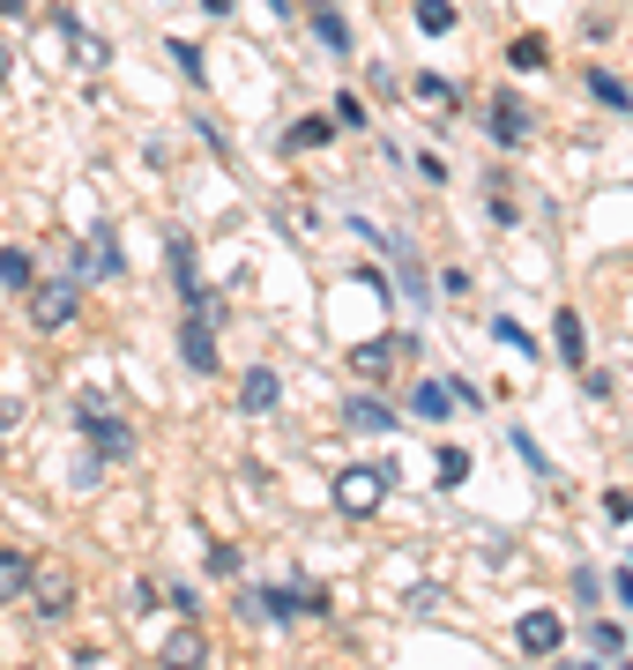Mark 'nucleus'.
<instances>
[{"mask_svg": "<svg viewBox=\"0 0 633 670\" xmlns=\"http://www.w3.org/2000/svg\"><path fill=\"white\" fill-rule=\"evenodd\" d=\"M469 477V454L463 447H439V484H463Z\"/></svg>", "mask_w": 633, "mask_h": 670, "instance_id": "obj_27", "label": "nucleus"}, {"mask_svg": "<svg viewBox=\"0 0 633 670\" xmlns=\"http://www.w3.org/2000/svg\"><path fill=\"white\" fill-rule=\"evenodd\" d=\"M120 269H127V253H120V239H112V223H90V239L75 253V283H112Z\"/></svg>", "mask_w": 633, "mask_h": 670, "instance_id": "obj_4", "label": "nucleus"}, {"mask_svg": "<svg viewBox=\"0 0 633 670\" xmlns=\"http://www.w3.org/2000/svg\"><path fill=\"white\" fill-rule=\"evenodd\" d=\"M75 306H82V283H75V276H38V283H30V321L46 328V336L75 321Z\"/></svg>", "mask_w": 633, "mask_h": 670, "instance_id": "obj_3", "label": "nucleus"}, {"mask_svg": "<svg viewBox=\"0 0 633 670\" xmlns=\"http://www.w3.org/2000/svg\"><path fill=\"white\" fill-rule=\"evenodd\" d=\"M75 418H82V432H90V447H98L105 462H127L135 454V432L105 410V396H75Z\"/></svg>", "mask_w": 633, "mask_h": 670, "instance_id": "obj_2", "label": "nucleus"}, {"mask_svg": "<svg viewBox=\"0 0 633 670\" xmlns=\"http://www.w3.org/2000/svg\"><path fill=\"white\" fill-rule=\"evenodd\" d=\"M179 358H187V372H217V313L179 321Z\"/></svg>", "mask_w": 633, "mask_h": 670, "instance_id": "obj_8", "label": "nucleus"}, {"mask_svg": "<svg viewBox=\"0 0 633 670\" xmlns=\"http://www.w3.org/2000/svg\"><path fill=\"white\" fill-rule=\"evenodd\" d=\"M447 410H455V388H447V380H417V388H411V418L439 424Z\"/></svg>", "mask_w": 633, "mask_h": 670, "instance_id": "obj_15", "label": "nucleus"}, {"mask_svg": "<svg viewBox=\"0 0 633 670\" xmlns=\"http://www.w3.org/2000/svg\"><path fill=\"white\" fill-rule=\"evenodd\" d=\"M314 38H320L328 52H350V23H343L336 0H314Z\"/></svg>", "mask_w": 633, "mask_h": 670, "instance_id": "obj_17", "label": "nucleus"}, {"mask_svg": "<svg viewBox=\"0 0 633 670\" xmlns=\"http://www.w3.org/2000/svg\"><path fill=\"white\" fill-rule=\"evenodd\" d=\"M165 269H171V291H179V298L201 291V276H195V239H187V231H171V239H165Z\"/></svg>", "mask_w": 633, "mask_h": 670, "instance_id": "obj_11", "label": "nucleus"}, {"mask_svg": "<svg viewBox=\"0 0 633 670\" xmlns=\"http://www.w3.org/2000/svg\"><path fill=\"white\" fill-rule=\"evenodd\" d=\"M552 336H560V358H566V366L589 372V336H582V313H574V306H560V313H552Z\"/></svg>", "mask_w": 633, "mask_h": 670, "instance_id": "obj_14", "label": "nucleus"}, {"mask_svg": "<svg viewBox=\"0 0 633 670\" xmlns=\"http://www.w3.org/2000/svg\"><path fill=\"white\" fill-rule=\"evenodd\" d=\"M246 567V559H239V551H231V544H209V573H224V581H231V573H239Z\"/></svg>", "mask_w": 633, "mask_h": 670, "instance_id": "obj_32", "label": "nucleus"}, {"mask_svg": "<svg viewBox=\"0 0 633 670\" xmlns=\"http://www.w3.org/2000/svg\"><path fill=\"white\" fill-rule=\"evenodd\" d=\"M403 291H411V306H433V283H425V269H417V261H411V247H403Z\"/></svg>", "mask_w": 633, "mask_h": 670, "instance_id": "obj_23", "label": "nucleus"}, {"mask_svg": "<svg viewBox=\"0 0 633 670\" xmlns=\"http://www.w3.org/2000/svg\"><path fill=\"white\" fill-rule=\"evenodd\" d=\"M201 8H209V16H231V0H201Z\"/></svg>", "mask_w": 633, "mask_h": 670, "instance_id": "obj_36", "label": "nucleus"}, {"mask_svg": "<svg viewBox=\"0 0 633 670\" xmlns=\"http://www.w3.org/2000/svg\"><path fill=\"white\" fill-rule=\"evenodd\" d=\"M23 589H30V559L16 544H0V603H16Z\"/></svg>", "mask_w": 633, "mask_h": 670, "instance_id": "obj_19", "label": "nucleus"}, {"mask_svg": "<svg viewBox=\"0 0 633 670\" xmlns=\"http://www.w3.org/2000/svg\"><path fill=\"white\" fill-rule=\"evenodd\" d=\"M589 98L604 104V112H633V90H626L611 68H589Z\"/></svg>", "mask_w": 633, "mask_h": 670, "instance_id": "obj_18", "label": "nucleus"}, {"mask_svg": "<svg viewBox=\"0 0 633 670\" xmlns=\"http://www.w3.org/2000/svg\"><path fill=\"white\" fill-rule=\"evenodd\" d=\"M589 648H596L604 663H619V648H626V626H589Z\"/></svg>", "mask_w": 633, "mask_h": 670, "instance_id": "obj_24", "label": "nucleus"}, {"mask_svg": "<svg viewBox=\"0 0 633 670\" xmlns=\"http://www.w3.org/2000/svg\"><path fill=\"white\" fill-rule=\"evenodd\" d=\"M417 30L425 38H447L455 30V0H417Z\"/></svg>", "mask_w": 633, "mask_h": 670, "instance_id": "obj_21", "label": "nucleus"}, {"mask_svg": "<svg viewBox=\"0 0 633 670\" xmlns=\"http://www.w3.org/2000/svg\"><path fill=\"white\" fill-rule=\"evenodd\" d=\"M492 336H500V343H507V350H530V358H536V336H530V328H522V321H492Z\"/></svg>", "mask_w": 633, "mask_h": 670, "instance_id": "obj_28", "label": "nucleus"}, {"mask_svg": "<svg viewBox=\"0 0 633 670\" xmlns=\"http://www.w3.org/2000/svg\"><path fill=\"white\" fill-rule=\"evenodd\" d=\"M165 52H171V60H179V68H187V74H195V82H201V52L187 46V38H165Z\"/></svg>", "mask_w": 633, "mask_h": 670, "instance_id": "obj_31", "label": "nucleus"}, {"mask_svg": "<svg viewBox=\"0 0 633 670\" xmlns=\"http://www.w3.org/2000/svg\"><path fill=\"white\" fill-rule=\"evenodd\" d=\"M514 454H522V462H530V470H536V477H552V462H544V447H536V440H530V432H514Z\"/></svg>", "mask_w": 633, "mask_h": 670, "instance_id": "obj_30", "label": "nucleus"}, {"mask_svg": "<svg viewBox=\"0 0 633 670\" xmlns=\"http://www.w3.org/2000/svg\"><path fill=\"white\" fill-rule=\"evenodd\" d=\"M507 60H514V68H544V60H552V46L530 30V38H514V46H507Z\"/></svg>", "mask_w": 633, "mask_h": 670, "instance_id": "obj_22", "label": "nucleus"}, {"mask_svg": "<svg viewBox=\"0 0 633 670\" xmlns=\"http://www.w3.org/2000/svg\"><path fill=\"white\" fill-rule=\"evenodd\" d=\"M433 291H439V298H463V291H469V276H463V269H439Z\"/></svg>", "mask_w": 633, "mask_h": 670, "instance_id": "obj_33", "label": "nucleus"}, {"mask_svg": "<svg viewBox=\"0 0 633 670\" xmlns=\"http://www.w3.org/2000/svg\"><path fill=\"white\" fill-rule=\"evenodd\" d=\"M336 127H366V104H358V90H336Z\"/></svg>", "mask_w": 633, "mask_h": 670, "instance_id": "obj_29", "label": "nucleus"}, {"mask_svg": "<svg viewBox=\"0 0 633 670\" xmlns=\"http://www.w3.org/2000/svg\"><path fill=\"white\" fill-rule=\"evenodd\" d=\"M30 603H38V619H68V611H75V581H68V573H60V567H30Z\"/></svg>", "mask_w": 633, "mask_h": 670, "instance_id": "obj_7", "label": "nucleus"}, {"mask_svg": "<svg viewBox=\"0 0 633 670\" xmlns=\"http://www.w3.org/2000/svg\"><path fill=\"white\" fill-rule=\"evenodd\" d=\"M485 127H492V142H500V149H522V142H530V104L500 90V98H492V112H485Z\"/></svg>", "mask_w": 633, "mask_h": 670, "instance_id": "obj_9", "label": "nucleus"}, {"mask_svg": "<svg viewBox=\"0 0 633 670\" xmlns=\"http://www.w3.org/2000/svg\"><path fill=\"white\" fill-rule=\"evenodd\" d=\"M388 484H395V470H388V462H350V470L336 477V507H343L350 521H366V514H380Z\"/></svg>", "mask_w": 633, "mask_h": 670, "instance_id": "obj_1", "label": "nucleus"}, {"mask_svg": "<svg viewBox=\"0 0 633 670\" xmlns=\"http://www.w3.org/2000/svg\"><path fill=\"white\" fill-rule=\"evenodd\" d=\"M157 663H165V670H201V663H209V641H201L195 626H171L165 641H157Z\"/></svg>", "mask_w": 633, "mask_h": 670, "instance_id": "obj_10", "label": "nucleus"}, {"mask_svg": "<svg viewBox=\"0 0 633 670\" xmlns=\"http://www.w3.org/2000/svg\"><path fill=\"white\" fill-rule=\"evenodd\" d=\"M52 30H60V38H68V46L82 52V60H90V68H105V38H90V30L75 23V8H52Z\"/></svg>", "mask_w": 633, "mask_h": 670, "instance_id": "obj_16", "label": "nucleus"}, {"mask_svg": "<svg viewBox=\"0 0 633 670\" xmlns=\"http://www.w3.org/2000/svg\"><path fill=\"white\" fill-rule=\"evenodd\" d=\"M343 424H350V432H395L403 418H395L380 396H350V402H343Z\"/></svg>", "mask_w": 633, "mask_h": 670, "instance_id": "obj_13", "label": "nucleus"}, {"mask_svg": "<svg viewBox=\"0 0 633 670\" xmlns=\"http://www.w3.org/2000/svg\"><path fill=\"white\" fill-rule=\"evenodd\" d=\"M276 396H284V380H276L268 366H254L239 380V410H246V418H268V410H276Z\"/></svg>", "mask_w": 633, "mask_h": 670, "instance_id": "obj_12", "label": "nucleus"}, {"mask_svg": "<svg viewBox=\"0 0 633 670\" xmlns=\"http://www.w3.org/2000/svg\"><path fill=\"white\" fill-rule=\"evenodd\" d=\"M328 134H336V120H298V127H291V142H298V149H320Z\"/></svg>", "mask_w": 633, "mask_h": 670, "instance_id": "obj_26", "label": "nucleus"}, {"mask_svg": "<svg viewBox=\"0 0 633 670\" xmlns=\"http://www.w3.org/2000/svg\"><path fill=\"white\" fill-rule=\"evenodd\" d=\"M514 648H522V656H560L566 619L560 611H522V619H514Z\"/></svg>", "mask_w": 633, "mask_h": 670, "instance_id": "obj_6", "label": "nucleus"}, {"mask_svg": "<svg viewBox=\"0 0 633 670\" xmlns=\"http://www.w3.org/2000/svg\"><path fill=\"white\" fill-rule=\"evenodd\" d=\"M0 16H23V0H0Z\"/></svg>", "mask_w": 633, "mask_h": 670, "instance_id": "obj_37", "label": "nucleus"}, {"mask_svg": "<svg viewBox=\"0 0 633 670\" xmlns=\"http://www.w3.org/2000/svg\"><path fill=\"white\" fill-rule=\"evenodd\" d=\"M38 283V269H30L23 247H0V291H30Z\"/></svg>", "mask_w": 633, "mask_h": 670, "instance_id": "obj_20", "label": "nucleus"}, {"mask_svg": "<svg viewBox=\"0 0 633 670\" xmlns=\"http://www.w3.org/2000/svg\"><path fill=\"white\" fill-rule=\"evenodd\" d=\"M411 90H417L425 104H455V82H447V74H417Z\"/></svg>", "mask_w": 633, "mask_h": 670, "instance_id": "obj_25", "label": "nucleus"}, {"mask_svg": "<svg viewBox=\"0 0 633 670\" xmlns=\"http://www.w3.org/2000/svg\"><path fill=\"white\" fill-rule=\"evenodd\" d=\"M604 514L611 521H633V492H604Z\"/></svg>", "mask_w": 633, "mask_h": 670, "instance_id": "obj_34", "label": "nucleus"}, {"mask_svg": "<svg viewBox=\"0 0 633 670\" xmlns=\"http://www.w3.org/2000/svg\"><path fill=\"white\" fill-rule=\"evenodd\" d=\"M411 350H417V336H373V343H350V372H358V380H380V372H395Z\"/></svg>", "mask_w": 633, "mask_h": 670, "instance_id": "obj_5", "label": "nucleus"}, {"mask_svg": "<svg viewBox=\"0 0 633 670\" xmlns=\"http://www.w3.org/2000/svg\"><path fill=\"white\" fill-rule=\"evenodd\" d=\"M8 74H16V52H8V46H0V82H8Z\"/></svg>", "mask_w": 633, "mask_h": 670, "instance_id": "obj_35", "label": "nucleus"}]
</instances>
